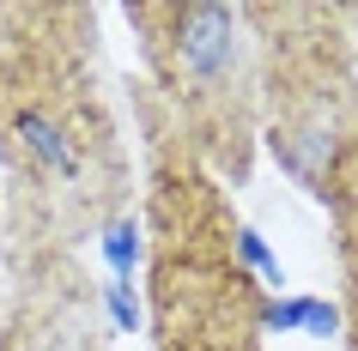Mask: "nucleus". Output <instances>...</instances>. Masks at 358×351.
I'll return each instance as SVG.
<instances>
[{"label":"nucleus","instance_id":"obj_3","mask_svg":"<svg viewBox=\"0 0 358 351\" xmlns=\"http://www.w3.org/2000/svg\"><path fill=\"white\" fill-rule=\"evenodd\" d=\"M19 133H24V146L37 151V158H43V164H49V170H61V176H73V170H79L73 146H67V140H61V133L49 128L43 115H19Z\"/></svg>","mask_w":358,"mask_h":351},{"label":"nucleus","instance_id":"obj_1","mask_svg":"<svg viewBox=\"0 0 358 351\" xmlns=\"http://www.w3.org/2000/svg\"><path fill=\"white\" fill-rule=\"evenodd\" d=\"M182 49H189L194 73H219L231 61V13L225 6H194L182 19Z\"/></svg>","mask_w":358,"mask_h":351},{"label":"nucleus","instance_id":"obj_4","mask_svg":"<svg viewBox=\"0 0 358 351\" xmlns=\"http://www.w3.org/2000/svg\"><path fill=\"white\" fill-rule=\"evenodd\" d=\"M103 255H110L115 278H128V273H134V260H140V230H134V218H122L110 237H103Z\"/></svg>","mask_w":358,"mask_h":351},{"label":"nucleus","instance_id":"obj_2","mask_svg":"<svg viewBox=\"0 0 358 351\" xmlns=\"http://www.w3.org/2000/svg\"><path fill=\"white\" fill-rule=\"evenodd\" d=\"M267 327H298L310 333V339H328V333L340 327L334 303H322V297H292V303H273L267 309Z\"/></svg>","mask_w":358,"mask_h":351},{"label":"nucleus","instance_id":"obj_6","mask_svg":"<svg viewBox=\"0 0 358 351\" xmlns=\"http://www.w3.org/2000/svg\"><path fill=\"white\" fill-rule=\"evenodd\" d=\"M110 315H115V327H122V333L140 327V303H134L128 278H115V285H110Z\"/></svg>","mask_w":358,"mask_h":351},{"label":"nucleus","instance_id":"obj_5","mask_svg":"<svg viewBox=\"0 0 358 351\" xmlns=\"http://www.w3.org/2000/svg\"><path fill=\"white\" fill-rule=\"evenodd\" d=\"M237 248H243V260H249V267H262V273H267V285H285V273H280V260L267 255V242L255 237V230H243V237H237Z\"/></svg>","mask_w":358,"mask_h":351}]
</instances>
